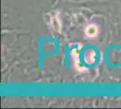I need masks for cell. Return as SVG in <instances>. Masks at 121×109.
<instances>
[{
	"label": "cell",
	"mask_w": 121,
	"mask_h": 109,
	"mask_svg": "<svg viewBox=\"0 0 121 109\" xmlns=\"http://www.w3.org/2000/svg\"><path fill=\"white\" fill-rule=\"evenodd\" d=\"M98 34H99V28L95 24L89 25L85 28V35L90 38L95 37V36H98Z\"/></svg>",
	"instance_id": "cell-1"
}]
</instances>
